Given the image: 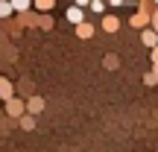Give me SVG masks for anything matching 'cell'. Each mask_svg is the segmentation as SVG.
<instances>
[{"mask_svg":"<svg viewBox=\"0 0 158 152\" xmlns=\"http://www.w3.org/2000/svg\"><path fill=\"white\" fill-rule=\"evenodd\" d=\"M106 68H117V56H106Z\"/></svg>","mask_w":158,"mask_h":152,"instance_id":"6","label":"cell"},{"mask_svg":"<svg viewBox=\"0 0 158 152\" xmlns=\"http://www.w3.org/2000/svg\"><path fill=\"white\" fill-rule=\"evenodd\" d=\"M6 111H9L12 117H18V114L23 111V105H21V102H18V100H9V105H6Z\"/></svg>","mask_w":158,"mask_h":152,"instance_id":"1","label":"cell"},{"mask_svg":"<svg viewBox=\"0 0 158 152\" xmlns=\"http://www.w3.org/2000/svg\"><path fill=\"white\" fill-rule=\"evenodd\" d=\"M102 27H106V29H117V21H114V18H106V21H102Z\"/></svg>","mask_w":158,"mask_h":152,"instance_id":"5","label":"cell"},{"mask_svg":"<svg viewBox=\"0 0 158 152\" xmlns=\"http://www.w3.org/2000/svg\"><path fill=\"white\" fill-rule=\"evenodd\" d=\"M68 18H70V21H73V23H82V12H79L76 6H73V9L68 12Z\"/></svg>","mask_w":158,"mask_h":152,"instance_id":"2","label":"cell"},{"mask_svg":"<svg viewBox=\"0 0 158 152\" xmlns=\"http://www.w3.org/2000/svg\"><path fill=\"white\" fill-rule=\"evenodd\" d=\"M91 32H94V29H91L88 23H79V38H91Z\"/></svg>","mask_w":158,"mask_h":152,"instance_id":"3","label":"cell"},{"mask_svg":"<svg viewBox=\"0 0 158 152\" xmlns=\"http://www.w3.org/2000/svg\"><path fill=\"white\" fill-rule=\"evenodd\" d=\"M41 105H44L41 100H32V102H29V111H35V114H38V111H41Z\"/></svg>","mask_w":158,"mask_h":152,"instance_id":"4","label":"cell"}]
</instances>
